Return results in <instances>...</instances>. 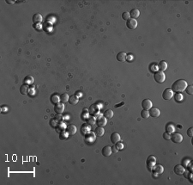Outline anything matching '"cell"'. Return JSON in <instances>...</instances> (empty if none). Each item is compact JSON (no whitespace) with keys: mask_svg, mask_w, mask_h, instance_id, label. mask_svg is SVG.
I'll list each match as a JSON object with an SVG mask.
<instances>
[{"mask_svg":"<svg viewBox=\"0 0 193 185\" xmlns=\"http://www.w3.org/2000/svg\"><path fill=\"white\" fill-rule=\"evenodd\" d=\"M187 82L184 79H178L172 85V90L174 92H177V93H180L183 92L184 90H185L187 87Z\"/></svg>","mask_w":193,"mask_h":185,"instance_id":"6da1fadb","label":"cell"},{"mask_svg":"<svg viewBox=\"0 0 193 185\" xmlns=\"http://www.w3.org/2000/svg\"><path fill=\"white\" fill-rule=\"evenodd\" d=\"M154 79L155 80V82L161 84L166 80V75L163 72L161 71H157L154 73Z\"/></svg>","mask_w":193,"mask_h":185,"instance_id":"7a4b0ae2","label":"cell"},{"mask_svg":"<svg viewBox=\"0 0 193 185\" xmlns=\"http://www.w3.org/2000/svg\"><path fill=\"white\" fill-rule=\"evenodd\" d=\"M174 97V91L172 90V89L167 88L162 93V98L164 100H171Z\"/></svg>","mask_w":193,"mask_h":185,"instance_id":"3957f363","label":"cell"},{"mask_svg":"<svg viewBox=\"0 0 193 185\" xmlns=\"http://www.w3.org/2000/svg\"><path fill=\"white\" fill-rule=\"evenodd\" d=\"M170 139L174 143H180V142H182V140H183V136L178 133H174L172 135H171Z\"/></svg>","mask_w":193,"mask_h":185,"instance_id":"277c9868","label":"cell"},{"mask_svg":"<svg viewBox=\"0 0 193 185\" xmlns=\"http://www.w3.org/2000/svg\"><path fill=\"white\" fill-rule=\"evenodd\" d=\"M126 26L128 28L130 29H135V28L137 27V22L136 19H132V18H130L129 20L126 23Z\"/></svg>","mask_w":193,"mask_h":185,"instance_id":"5b68a950","label":"cell"},{"mask_svg":"<svg viewBox=\"0 0 193 185\" xmlns=\"http://www.w3.org/2000/svg\"><path fill=\"white\" fill-rule=\"evenodd\" d=\"M149 116H152L154 118L159 117L160 115V109L158 108H155V107H152L150 109H149Z\"/></svg>","mask_w":193,"mask_h":185,"instance_id":"8992f818","label":"cell"},{"mask_svg":"<svg viewBox=\"0 0 193 185\" xmlns=\"http://www.w3.org/2000/svg\"><path fill=\"white\" fill-rule=\"evenodd\" d=\"M142 107L143 109L149 110L153 107V103H152V102H151V100H149V99H144V100L142 102Z\"/></svg>","mask_w":193,"mask_h":185,"instance_id":"52a82bcc","label":"cell"},{"mask_svg":"<svg viewBox=\"0 0 193 185\" xmlns=\"http://www.w3.org/2000/svg\"><path fill=\"white\" fill-rule=\"evenodd\" d=\"M64 103H57V104H55V107H54V111L56 112L57 114H58V115H62L63 112H64Z\"/></svg>","mask_w":193,"mask_h":185,"instance_id":"ba28073f","label":"cell"},{"mask_svg":"<svg viewBox=\"0 0 193 185\" xmlns=\"http://www.w3.org/2000/svg\"><path fill=\"white\" fill-rule=\"evenodd\" d=\"M88 113L91 115H96L99 113V107L97 106V104H92L90 105L89 108H88Z\"/></svg>","mask_w":193,"mask_h":185,"instance_id":"9c48e42d","label":"cell"},{"mask_svg":"<svg viewBox=\"0 0 193 185\" xmlns=\"http://www.w3.org/2000/svg\"><path fill=\"white\" fill-rule=\"evenodd\" d=\"M110 139H111L112 143L114 145H116L118 142H119L120 139H121V137H120L119 133H113L111 134V137H110Z\"/></svg>","mask_w":193,"mask_h":185,"instance_id":"30bf717a","label":"cell"},{"mask_svg":"<svg viewBox=\"0 0 193 185\" xmlns=\"http://www.w3.org/2000/svg\"><path fill=\"white\" fill-rule=\"evenodd\" d=\"M77 131V127H76L75 125H73V124L69 125V126L66 128V132H67V133H68V134H70V135L76 134Z\"/></svg>","mask_w":193,"mask_h":185,"instance_id":"8fae6325","label":"cell"},{"mask_svg":"<svg viewBox=\"0 0 193 185\" xmlns=\"http://www.w3.org/2000/svg\"><path fill=\"white\" fill-rule=\"evenodd\" d=\"M95 133H92V132H90V133H88L87 134H85V141L87 143H92L95 141Z\"/></svg>","mask_w":193,"mask_h":185,"instance_id":"7c38bea8","label":"cell"},{"mask_svg":"<svg viewBox=\"0 0 193 185\" xmlns=\"http://www.w3.org/2000/svg\"><path fill=\"white\" fill-rule=\"evenodd\" d=\"M102 155H104L105 157H109V156H111L112 154V146H104V148L102 149Z\"/></svg>","mask_w":193,"mask_h":185,"instance_id":"4fadbf2b","label":"cell"},{"mask_svg":"<svg viewBox=\"0 0 193 185\" xmlns=\"http://www.w3.org/2000/svg\"><path fill=\"white\" fill-rule=\"evenodd\" d=\"M174 172H175V174H177V175H183V173L185 172V169L184 168L182 165H180V164H177V165L174 166Z\"/></svg>","mask_w":193,"mask_h":185,"instance_id":"5bb4252c","label":"cell"},{"mask_svg":"<svg viewBox=\"0 0 193 185\" xmlns=\"http://www.w3.org/2000/svg\"><path fill=\"white\" fill-rule=\"evenodd\" d=\"M97 122V125H98V127H101V128H103V127H105L106 125V122H107V121H106V118L104 116H100V118H98L96 121Z\"/></svg>","mask_w":193,"mask_h":185,"instance_id":"9a60e30c","label":"cell"},{"mask_svg":"<svg viewBox=\"0 0 193 185\" xmlns=\"http://www.w3.org/2000/svg\"><path fill=\"white\" fill-rule=\"evenodd\" d=\"M140 16V11L138 9H132L130 12V17H131L132 19H136L138 18Z\"/></svg>","mask_w":193,"mask_h":185,"instance_id":"2e32d148","label":"cell"},{"mask_svg":"<svg viewBox=\"0 0 193 185\" xmlns=\"http://www.w3.org/2000/svg\"><path fill=\"white\" fill-rule=\"evenodd\" d=\"M126 57H127V55L124 52H119L117 54V59L120 62H124L126 60Z\"/></svg>","mask_w":193,"mask_h":185,"instance_id":"e0dca14e","label":"cell"},{"mask_svg":"<svg viewBox=\"0 0 193 185\" xmlns=\"http://www.w3.org/2000/svg\"><path fill=\"white\" fill-rule=\"evenodd\" d=\"M156 161V159L154 157V156H149V158H148L147 159V164H148V167L149 168V170H150V168L152 167L153 164L155 163Z\"/></svg>","mask_w":193,"mask_h":185,"instance_id":"ac0fdd59","label":"cell"},{"mask_svg":"<svg viewBox=\"0 0 193 185\" xmlns=\"http://www.w3.org/2000/svg\"><path fill=\"white\" fill-rule=\"evenodd\" d=\"M95 135L98 136V137H101V136L104 135V133H105V130H104V128H101V127H98V128H95Z\"/></svg>","mask_w":193,"mask_h":185,"instance_id":"d6986e66","label":"cell"},{"mask_svg":"<svg viewBox=\"0 0 193 185\" xmlns=\"http://www.w3.org/2000/svg\"><path fill=\"white\" fill-rule=\"evenodd\" d=\"M78 99L79 98L77 95H72L69 97V102L71 105H76L77 103H78V101H79Z\"/></svg>","mask_w":193,"mask_h":185,"instance_id":"ffe728a7","label":"cell"},{"mask_svg":"<svg viewBox=\"0 0 193 185\" xmlns=\"http://www.w3.org/2000/svg\"><path fill=\"white\" fill-rule=\"evenodd\" d=\"M154 173H155V174H157V175H160V174H161L162 172L164 171L163 166L160 165V164H157V165L154 166Z\"/></svg>","mask_w":193,"mask_h":185,"instance_id":"44dd1931","label":"cell"},{"mask_svg":"<svg viewBox=\"0 0 193 185\" xmlns=\"http://www.w3.org/2000/svg\"><path fill=\"white\" fill-rule=\"evenodd\" d=\"M28 90H29V87H28V85H27V84H23L20 87V92H21L22 95H27L28 92Z\"/></svg>","mask_w":193,"mask_h":185,"instance_id":"7402d4cb","label":"cell"},{"mask_svg":"<svg viewBox=\"0 0 193 185\" xmlns=\"http://www.w3.org/2000/svg\"><path fill=\"white\" fill-rule=\"evenodd\" d=\"M167 63L166 62V61L162 60L159 63V69H160V71L164 72V71L167 70Z\"/></svg>","mask_w":193,"mask_h":185,"instance_id":"603a6c76","label":"cell"},{"mask_svg":"<svg viewBox=\"0 0 193 185\" xmlns=\"http://www.w3.org/2000/svg\"><path fill=\"white\" fill-rule=\"evenodd\" d=\"M42 21V16L40 14H35L33 17V22L35 23H40Z\"/></svg>","mask_w":193,"mask_h":185,"instance_id":"cb8c5ba5","label":"cell"},{"mask_svg":"<svg viewBox=\"0 0 193 185\" xmlns=\"http://www.w3.org/2000/svg\"><path fill=\"white\" fill-rule=\"evenodd\" d=\"M69 95H68L67 93H63L62 95L60 96V102L62 103H66V102H69Z\"/></svg>","mask_w":193,"mask_h":185,"instance_id":"d4e9b609","label":"cell"},{"mask_svg":"<svg viewBox=\"0 0 193 185\" xmlns=\"http://www.w3.org/2000/svg\"><path fill=\"white\" fill-rule=\"evenodd\" d=\"M104 116H105L106 119H111L113 116V111L112 109H107L104 112Z\"/></svg>","mask_w":193,"mask_h":185,"instance_id":"484cf974","label":"cell"},{"mask_svg":"<svg viewBox=\"0 0 193 185\" xmlns=\"http://www.w3.org/2000/svg\"><path fill=\"white\" fill-rule=\"evenodd\" d=\"M51 101H52V103H54V104H57V103H58V102L60 101V98H59L57 94H53V95L51 96Z\"/></svg>","mask_w":193,"mask_h":185,"instance_id":"4316f807","label":"cell"},{"mask_svg":"<svg viewBox=\"0 0 193 185\" xmlns=\"http://www.w3.org/2000/svg\"><path fill=\"white\" fill-rule=\"evenodd\" d=\"M141 116H142L143 119H148L149 117V110H146V109H142L141 111Z\"/></svg>","mask_w":193,"mask_h":185,"instance_id":"83f0119b","label":"cell"},{"mask_svg":"<svg viewBox=\"0 0 193 185\" xmlns=\"http://www.w3.org/2000/svg\"><path fill=\"white\" fill-rule=\"evenodd\" d=\"M166 128H167V132L169 133H173L174 132V126L172 124H168Z\"/></svg>","mask_w":193,"mask_h":185,"instance_id":"f1b7e54d","label":"cell"},{"mask_svg":"<svg viewBox=\"0 0 193 185\" xmlns=\"http://www.w3.org/2000/svg\"><path fill=\"white\" fill-rule=\"evenodd\" d=\"M87 122H88L89 125H94L95 122H96V120H95V116H94V115H93V116H90V117H88V118Z\"/></svg>","mask_w":193,"mask_h":185,"instance_id":"f546056e","label":"cell"},{"mask_svg":"<svg viewBox=\"0 0 193 185\" xmlns=\"http://www.w3.org/2000/svg\"><path fill=\"white\" fill-rule=\"evenodd\" d=\"M122 18H123L124 20H125V21H128V20L131 18V17H130V12L124 11V13L122 14Z\"/></svg>","mask_w":193,"mask_h":185,"instance_id":"4dcf8cb0","label":"cell"},{"mask_svg":"<svg viewBox=\"0 0 193 185\" xmlns=\"http://www.w3.org/2000/svg\"><path fill=\"white\" fill-rule=\"evenodd\" d=\"M185 90H186V92L189 94V95H192L193 94V86L192 85H187V87H186Z\"/></svg>","mask_w":193,"mask_h":185,"instance_id":"1f68e13d","label":"cell"},{"mask_svg":"<svg viewBox=\"0 0 193 185\" xmlns=\"http://www.w3.org/2000/svg\"><path fill=\"white\" fill-rule=\"evenodd\" d=\"M174 98H175V100L177 102H179L182 100V98H183V97H182V95L180 93H177L175 95V97H174Z\"/></svg>","mask_w":193,"mask_h":185,"instance_id":"d6a6232c","label":"cell"},{"mask_svg":"<svg viewBox=\"0 0 193 185\" xmlns=\"http://www.w3.org/2000/svg\"><path fill=\"white\" fill-rule=\"evenodd\" d=\"M57 123H58V120L57 119H53L51 120V121H50V125H51L53 128H56V126H57Z\"/></svg>","mask_w":193,"mask_h":185,"instance_id":"836d02e7","label":"cell"},{"mask_svg":"<svg viewBox=\"0 0 193 185\" xmlns=\"http://www.w3.org/2000/svg\"><path fill=\"white\" fill-rule=\"evenodd\" d=\"M163 138H164V139H167V140H169V139H171V135H170V133H167H167H166V132H165V133H163Z\"/></svg>","mask_w":193,"mask_h":185,"instance_id":"e575fe53","label":"cell"},{"mask_svg":"<svg viewBox=\"0 0 193 185\" xmlns=\"http://www.w3.org/2000/svg\"><path fill=\"white\" fill-rule=\"evenodd\" d=\"M116 147H117V149H118V150H123L124 145L122 144L121 142H118V143L116 144Z\"/></svg>","mask_w":193,"mask_h":185,"instance_id":"d590c367","label":"cell"},{"mask_svg":"<svg viewBox=\"0 0 193 185\" xmlns=\"http://www.w3.org/2000/svg\"><path fill=\"white\" fill-rule=\"evenodd\" d=\"M187 134H188L189 137H192L193 136V128H190L188 130H187Z\"/></svg>","mask_w":193,"mask_h":185,"instance_id":"8d00e7d4","label":"cell"},{"mask_svg":"<svg viewBox=\"0 0 193 185\" xmlns=\"http://www.w3.org/2000/svg\"><path fill=\"white\" fill-rule=\"evenodd\" d=\"M118 150L117 149V147L115 146H112V152H115V153H116V152H118Z\"/></svg>","mask_w":193,"mask_h":185,"instance_id":"74e56055","label":"cell"},{"mask_svg":"<svg viewBox=\"0 0 193 185\" xmlns=\"http://www.w3.org/2000/svg\"><path fill=\"white\" fill-rule=\"evenodd\" d=\"M124 104V102H122V103H118V104H116V105H115V108H119V107L120 106H123V105Z\"/></svg>","mask_w":193,"mask_h":185,"instance_id":"f35d334b","label":"cell"},{"mask_svg":"<svg viewBox=\"0 0 193 185\" xmlns=\"http://www.w3.org/2000/svg\"><path fill=\"white\" fill-rule=\"evenodd\" d=\"M6 3H9V4H13V3H15V2L11 1V0H6Z\"/></svg>","mask_w":193,"mask_h":185,"instance_id":"ab89813d","label":"cell"},{"mask_svg":"<svg viewBox=\"0 0 193 185\" xmlns=\"http://www.w3.org/2000/svg\"><path fill=\"white\" fill-rule=\"evenodd\" d=\"M128 58H129V59H128V60H129V61H131V60H132V59H133L132 55H131V54H130V55L128 56Z\"/></svg>","mask_w":193,"mask_h":185,"instance_id":"60d3db41","label":"cell"},{"mask_svg":"<svg viewBox=\"0 0 193 185\" xmlns=\"http://www.w3.org/2000/svg\"><path fill=\"white\" fill-rule=\"evenodd\" d=\"M56 119H61V115H57V117H56Z\"/></svg>","mask_w":193,"mask_h":185,"instance_id":"b9f144b4","label":"cell"},{"mask_svg":"<svg viewBox=\"0 0 193 185\" xmlns=\"http://www.w3.org/2000/svg\"><path fill=\"white\" fill-rule=\"evenodd\" d=\"M83 111H84V112H88V109H86V108H85V109H84V110H83Z\"/></svg>","mask_w":193,"mask_h":185,"instance_id":"7bdbcfd3","label":"cell"}]
</instances>
